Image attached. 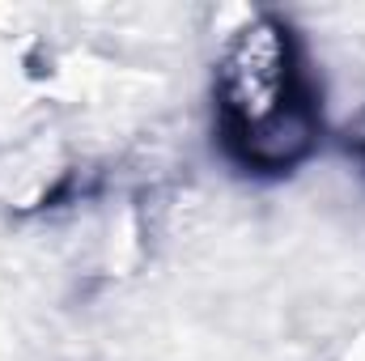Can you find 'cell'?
Masks as SVG:
<instances>
[{
	"label": "cell",
	"mask_w": 365,
	"mask_h": 361,
	"mask_svg": "<svg viewBox=\"0 0 365 361\" xmlns=\"http://www.w3.org/2000/svg\"><path fill=\"white\" fill-rule=\"evenodd\" d=\"M217 102L225 145L255 171L293 166L314 141L310 81L293 34L259 17L234 34L217 68Z\"/></svg>",
	"instance_id": "1"
}]
</instances>
